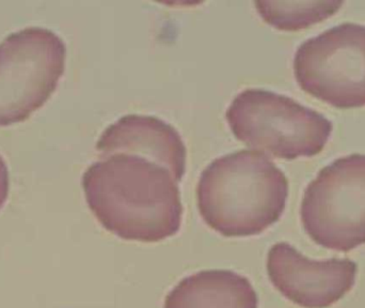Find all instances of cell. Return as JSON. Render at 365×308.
Masks as SVG:
<instances>
[{
    "label": "cell",
    "mask_w": 365,
    "mask_h": 308,
    "mask_svg": "<svg viewBox=\"0 0 365 308\" xmlns=\"http://www.w3.org/2000/svg\"><path fill=\"white\" fill-rule=\"evenodd\" d=\"M86 200L101 225L128 241L154 243L179 232V184L164 166L140 155L113 154L83 174Z\"/></svg>",
    "instance_id": "1"
},
{
    "label": "cell",
    "mask_w": 365,
    "mask_h": 308,
    "mask_svg": "<svg viewBox=\"0 0 365 308\" xmlns=\"http://www.w3.org/2000/svg\"><path fill=\"white\" fill-rule=\"evenodd\" d=\"M287 197V176L259 150L242 149L215 159L197 185L202 219L227 238L265 232L284 212Z\"/></svg>",
    "instance_id": "2"
},
{
    "label": "cell",
    "mask_w": 365,
    "mask_h": 308,
    "mask_svg": "<svg viewBox=\"0 0 365 308\" xmlns=\"http://www.w3.org/2000/svg\"><path fill=\"white\" fill-rule=\"evenodd\" d=\"M234 136L278 159L314 157L327 145L332 122L314 109L269 90L240 92L225 113Z\"/></svg>",
    "instance_id": "3"
},
{
    "label": "cell",
    "mask_w": 365,
    "mask_h": 308,
    "mask_svg": "<svg viewBox=\"0 0 365 308\" xmlns=\"http://www.w3.org/2000/svg\"><path fill=\"white\" fill-rule=\"evenodd\" d=\"M66 45L53 30L27 27L0 43V126L24 121L45 104L66 69Z\"/></svg>",
    "instance_id": "4"
},
{
    "label": "cell",
    "mask_w": 365,
    "mask_h": 308,
    "mask_svg": "<svg viewBox=\"0 0 365 308\" xmlns=\"http://www.w3.org/2000/svg\"><path fill=\"white\" fill-rule=\"evenodd\" d=\"M300 219L308 236L328 249L365 244V154L334 159L304 191Z\"/></svg>",
    "instance_id": "5"
},
{
    "label": "cell",
    "mask_w": 365,
    "mask_h": 308,
    "mask_svg": "<svg viewBox=\"0 0 365 308\" xmlns=\"http://www.w3.org/2000/svg\"><path fill=\"white\" fill-rule=\"evenodd\" d=\"M294 73L304 91L331 106H365V25L340 24L302 42Z\"/></svg>",
    "instance_id": "6"
},
{
    "label": "cell",
    "mask_w": 365,
    "mask_h": 308,
    "mask_svg": "<svg viewBox=\"0 0 365 308\" xmlns=\"http://www.w3.org/2000/svg\"><path fill=\"white\" fill-rule=\"evenodd\" d=\"M357 271L353 260H311L287 242L277 243L268 252L272 285L287 300L304 308H326L340 301L355 286Z\"/></svg>",
    "instance_id": "7"
},
{
    "label": "cell",
    "mask_w": 365,
    "mask_h": 308,
    "mask_svg": "<svg viewBox=\"0 0 365 308\" xmlns=\"http://www.w3.org/2000/svg\"><path fill=\"white\" fill-rule=\"evenodd\" d=\"M102 157L140 155L166 167L178 182L186 172L187 150L180 133L153 116L126 115L105 129L96 143Z\"/></svg>",
    "instance_id": "8"
},
{
    "label": "cell",
    "mask_w": 365,
    "mask_h": 308,
    "mask_svg": "<svg viewBox=\"0 0 365 308\" xmlns=\"http://www.w3.org/2000/svg\"><path fill=\"white\" fill-rule=\"evenodd\" d=\"M164 308H259L247 277L229 270H206L187 277L166 297Z\"/></svg>",
    "instance_id": "9"
},
{
    "label": "cell",
    "mask_w": 365,
    "mask_h": 308,
    "mask_svg": "<svg viewBox=\"0 0 365 308\" xmlns=\"http://www.w3.org/2000/svg\"><path fill=\"white\" fill-rule=\"evenodd\" d=\"M257 13L277 29L296 31L338 12L342 1H255Z\"/></svg>",
    "instance_id": "10"
},
{
    "label": "cell",
    "mask_w": 365,
    "mask_h": 308,
    "mask_svg": "<svg viewBox=\"0 0 365 308\" xmlns=\"http://www.w3.org/2000/svg\"><path fill=\"white\" fill-rule=\"evenodd\" d=\"M9 187H10V181H9L8 166L0 154V210L8 199Z\"/></svg>",
    "instance_id": "11"
}]
</instances>
